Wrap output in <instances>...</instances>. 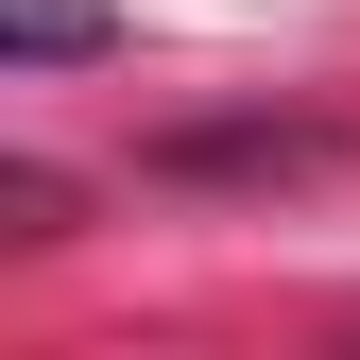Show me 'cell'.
Listing matches in <instances>:
<instances>
[{"label":"cell","mask_w":360,"mask_h":360,"mask_svg":"<svg viewBox=\"0 0 360 360\" xmlns=\"http://www.w3.org/2000/svg\"><path fill=\"white\" fill-rule=\"evenodd\" d=\"M0 34H18V69H69L103 52V0H0Z\"/></svg>","instance_id":"6da1fadb"}]
</instances>
